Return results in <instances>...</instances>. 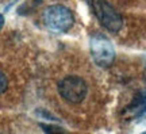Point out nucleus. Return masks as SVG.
Instances as JSON below:
<instances>
[{
	"label": "nucleus",
	"mask_w": 146,
	"mask_h": 134,
	"mask_svg": "<svg viewBox=\"0 0 146 134\" xmlns=\"http://www.w3.org/2000/svg\"><path fill=\"white\" fill-rule=\"evenodd\" d=\"M4 26V16L0 14V30H1V27Z\"/></svg>",
	"instance_id": "nucleus-8"
},
{
	"label": "nucleus",
	"mask_w": 146,
	"mask_h": 134,
	"mask_svg": "<svg viewBox=\"0 0 146 134\" xmlns=\"http://www.w3.org/2000/svg\"><path fill=\"white\" fill-rule=\"evenodd\" d=\"M98 21L111 33H118L123 26V19L107 0H88Z\"/></svg>",
	"instance_id": "nucleus-2"
},
{
	"label": "nucleus",
	"mask_w": 146,
	"mask_h": 134,
	"mask_svg": "<svg viewBox=\"0 0 146 134\" xmlns=\"http://www.w3.org/2000/svg\"><path fill=\"white\" fill-rule=\"evenodd\" d=\"M43 23L54 33H66L74 25V15L68 7L61 4L50 5L43 11Z\"/></svg>",
	"instance_id": "nucleus-1"
},
{
	"label": "nucleus",
	"mask_w": 146,
	"mask_h": 134,
	"mask_svg": "<svg viewBox=\"0 0 146 134\" xmlns=\"http://www.w3.org/2000/svg\"><path fill=\"white\" fill-rule=\"evenodd\" d=\"M8 87V79L4 73L0 71V93H3Z\"/></svg>",
	"instance_id": "nucleus-6"
},
{
	"label": "nucleus",
	"mask_w": 146,
	"mask_h": 134,
	"mask_svg": "<svg viewBox=\"0 0 146 134\" xmlns=\"http://www.w3.org/2000/svg\"><path fill=\"white\" fill-rule=\"evenodd\" d=\"M58 92L61 98L73 104L81 103L88 92L87 83L78 76H68L58 83Z\"/></svg>",
	"instance_id": "nucleus-3"
},
{
	"label": "nucleus",
	"mask_w": 146,
	"mask_h": 134,
	"mask_svg": "<svg viewBox=\"0 0 146 134\" xmlns=\"http://www.w3.org/2000/svg\"><path fill=\"white\" fill-rule=\"evenodd\" d=\"M42 129L45 130L46 133H54V131H57V133H62L64 129L61 127H56V126H47V125H41Z\"/></svg>",
	"instance_id": "nucleus-7"
},
{
	"label": "nucleus",
	"mask_w": 146,
	"mask_h": 134,
	"mask_svg": "<svg viewBox=\"0 0 146 134\" xmlns=\"http://www.w3.org/2000/svg\"><path fill=\"white\" fill-rule=\"evenodd\" d=\"M145 114H146V89L137 93L135 98L131 100V103L123 110L122 115H123L125 119L131 121V119L139 118V117L145 115Z\"/></svg>",
	"instance_id": "nucleus-5"
},
{
	"label": "nucleus",
	"mask_w": 146,
	"mask_h": 134,
	"mask_svg": "<svg viewBox=\"0 0 146 134\" xmlns=\"http://www.w3.org/2000/svg\"><path fill=\"white\" fill-rule=\"evenodd\" d=\"M89 49L94 61L102 68H108L115 60V50L112 43L102 34H96L89 41Z\"/></svg>",
	"instance_id": "nucleus-4"
},
{
	"label": "nucleus",
	"mask_w": 146,
	"mask_h": 134,
	"mask_svg": "<svg viewBox=\"0 0 146 134\" xmlns=\"http://www.w3.org/2000/svg\"><path fill=\"white\" fill-rule=\"evenodd\" d=\"M145 76H146V68H145Z\"/></svg>",
	"instance_id": "nucleus-9"
}]
</instances>
